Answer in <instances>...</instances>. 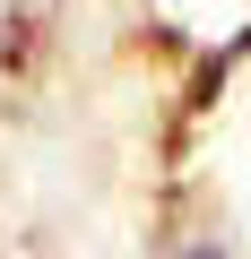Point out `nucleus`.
<instances>
[{"instance_id":"nucleus-1","label":"nucleus","mask_w":251,"mask_h":259,"mask_svg":"<svg viewBox=\"0 0 251 259\" xmlns=\"http://www.w3.org/2000/svg\"><path fill=\"white\" fill-rule=\"evenodd\" d=\"M182 259H217V250H182Z\"/></svg>"}]
</instances>
